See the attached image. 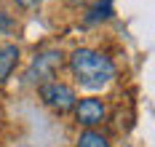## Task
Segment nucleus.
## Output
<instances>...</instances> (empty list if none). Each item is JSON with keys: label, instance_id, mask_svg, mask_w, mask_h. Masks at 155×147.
Masks as SVG:
<instances>
[{"label": "nucleus", "instance_id": "nucleus-1", "mask_svg": "<svg viewBox=\"0 0 155 147\" xmlns=\"http://www.w3.org/2000/svg\"><path fill=\"white\" fill-rule=\"evenodd\" d=\"M70 70L78 78V83L86 86V88H102L115 78L112 59L94 48H78L70 56Z\"/></svg>", "mask_w": 155, "mask_h": 147}, {"label": "nucleus", "instance_id": "nucleus-2", "mask_svg": "<svg viewBox=\"0 0 155 147\" xmlns=\"http://www.w3.org/2000/svg\"><path fill=\"white\" fill-rule=\"evenodd\" d=\"M62 62H64V56H62V51H56V48H48V51L35 54L30 70H27V80L35 83V86L51 83L54 78H56V72H59Z\"/></svg>", "mask_w": 155, "mask_h": 147}, {"label": "nucleus", "instance_id": "nucleus-3", "mask_svg": "<svg viewBox=\"0 0 155 147\" xmlns=\"http://www.w3.org/2000/svg\"><path fill=\"white\" fill-rule=\"evenodd\" d=\"M40 99H43V104L51 107L54 113H70L72 107H75V91L62 80H51V83H43L40 86Z\"/></svg>", "mask_w": 155, "mask_h": 147}, {"label": "nucleus", "instance_id": "nucleus-4", "mask_svg": "<svg viewBox=\"0 0 155 147\" xmlns=\"http://www.w3.org/2000/svg\"><path fill=\"white\" fill-rule=\"evenodd\" d=\"M72 110H75V120L83 129H96L107 120V104L102 99H94V96L80 99V102H75Z\"/></svg>", "mask_w": 155, "mask_h": 147}, {"label": "nucleus", "instance_id": "nucleus-5", "mask_svg": "<svg viewBox=\"0 0 155 147\" xmlns=\"http://www.w3.org/2000/svg\"><path fill=\"white\" fill-rule=\"evenodd\" d=\"M16 64H19V46L16 43L0 46V86L11 78V72H14Z\"/></svg>", "mask_w": 155, "mask_h": 147}, {"label": "nucleus", "instance_id": "nucleus-6", "mask_svg": "<svg viewBox=\"0 0 155 147\" xmlns=\"http://www.w3.org/2000/svg\"><path fill=\"white\" fill-rule=\"evenodd\" d=\"M112 16V0H96L91 8L86 11V16L83 21L86 24H99V21H104V19Z\"/></svg>", "mask_w": 155, "mask_h": 147}, {"label": "nucleus", "instance_id": "nucleus-7", "mask_svg": "<svg viewBox=\"0 0 155 147\" xmlns=\"http://www.w3.org/2000/svg\"><path fill=\"white\" fill-rule=\"evenodd\" d=\"M75 147H112V145H110V139L102 134V131L86 129V131H80V136H78V145H75Z\"/></svg>", "mask_w": 155, "mask_h": 147}, {"label": "nucleus", "instance_id": "nucleus-8", "mask_svg": "<svg viewBox=\"0 0 155 147\" xmlns=\"http://www.w3.org/2000/svg\"><path fill=\"white\" fill-rule=\"evenodd\" d=\"M14 30V19L8 16L5 11H0V35H5V32H11Z\"/></svg>", "mask_w": 155, "mask_h": 147}, {"label": "nucleus", "instance_id": "nucleus-9", "mask_svg": "<svg viewBox=\"0 0 155 147\" xmlns=\"http://www.w3.org/2000/svg\"><path fill=\"white\" fill-rule=\"evenodd\" d=\"M40 0H16V5H21V8H32V5H38Z\"/></svg>", "mask_w": 155, "mask_h": 147}, {"label": "nucleus", "instance_id": "nucleus-10", "mask_svg": "<svg viewBox=\"0 0 155 147\" xmlns=\"http://www.w3.org/2000/svg\"><path fill=\"white\" fill-rule=\"evenodd\" d=\"M67 3H72V5H78V3H86V0H67Z\"/></svg>", "mask_w": 155, "mask_h": 147}]
</instances>
